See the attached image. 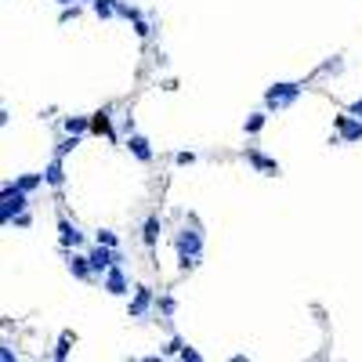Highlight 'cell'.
<instances>
[{
	"label": "cell",
	"instance_id": "cell-11",
	"mask_svg": "<svg viewBox=\"0 0 362 362\" xmlns=\"http://www.w3.org/2000/svg\"><path fill=\"white\" fill-rule=\"evenodd\" d=\"M58 243H62V250H76V247H84V232L69 217H58Z\"/></svg>",
	"mask_w": 362,
	"mask_h": 362
},
{
	"label": "cell",
	"instance_id": "cell-18",
	"mask_svg": "<svg viewBox=\"0 0 362 362\" xmlns=\"http://www.w3.org/2000/svg\"><path fill=\"white\" fill-rule=\"evenodd\" d=\"M15 185L25 189V192H36L40 185H47V178L44 174H22V178H15Z\"/></svg>",
	"mask_w": 362,
	"mask_h": 362
},
{
	"label": "cell",
	"instance_id": "cell-27",
	"mask_svg": "<svg viewBox=\"0 0 362 362\" xmlns=\"http://www.w3.org/2000/svg\"><path fill=\"white\" fill-rule=\"evenodd\" d=\"M11 225H15V228H29V225H33L29 210H22V214H19V217H15V221H11Z\"/></svg>",
	"mask_w": 362,
	"mask_h": 362
},
{
	"label": "cell",
	"instance_id": "cell-23",
	"mask_svg": "<svg viewBox=\"0 0 362 362\" xmlns=\"http://www.w3.org/2000/svg\"><path fill=\"white\" fill-rule=\"evenodd\" d=\"M319 73H333V76H337V73H344V62H341L337 55H333V58L326 62V66H319Z\"/></svg>",
	"mask_w": 362,
	"mask_h": 362
},
{
	"label": "cell",
	"instance_id": "cell-30",
	"mask_svg": "<svg viewBox=\"0 0 362 362\" xmlns=\"http://www.w3.org/2000/svg\"><path fill=\"white\" fill-rule=\"evenodd\" d=\"M55 4H62V8H69V4H76V0H55Z\"/></svg>",
	"mask_w": 362,
	"mask_h": 362
},
{
	"label": "cell",
	"instance_id": "cell-17",
	"mask_svg": "<svg viewBox=\"0 0 362 362\" xmlns=\"http://www.w3.org/2000/svg\"><path fill=\"white\" fill-rule=\"evenodd\" d=\"M265 123H268V112H250L247 123H243V131H247V134H261Z\"/></svg>",
	"mask_w": 362,
	"mask_h": 362
},
{
	"label": "cell",
	"instance_id": "cell-29",
	"mask_svg": "<svg viewBox=\"0 0 362 362\" xmlns=\"http://www.w3.org/2000/svg\"><path fill=\"white\" fill-rule=\"evenodd\" d=\"M348 112H355V116H362V98H355L352 106H348Z\"/></svg>",
	"mask_w": 362,
	"mask_h": 362
},
{
	"label": "cell",
	"instance_id": "cell-20",
	"mask_svg": "<svg viewBox=\"0 0 362 362\" xmlns=\"http://www.w3.org/2000/svg\"><path fill=\"white\" fill-rule=\"evenodd\" d=\"M69 348H73V333H62L58 344H55V359L66 362V359H69Z\"/></svg>",
	"mask_w": 362,
	"mask_h": 362
},
{
	"label": "cell",
	"instance_id": "cell-21",
	"mask_svg": "<svg viewBox=\"0 0 362 362\" xmlns=\"http://www.w3.org/2000/svg\"><path fill=\"white\" fill-rule=\"evenodd\" d=\"M95 243H106V247H120V236L112 228H98L95 232Z\"/></svg>",
	"mask_w": 362,
	"mask_h": 362
},
{
	"label": "cell",
	"instance_id": "cell-8",
	"mask_svg": "<svg viewBox=\"0 0 362 362\" xmlns=\"http://www.w3.org/2000/svg\"><path fill=\"white\" fill-rule=\"evenodd\" d=\"M66 268L73 272V279H84V282H90V279H98V272H95V265H90V257H87V254H76V250H66Z\"/></svg>",
	"mask_w": 362,
	"mask_h": 362
},
{
	"label": "cell",
	"instance_id": "cell-12",
	"mask_svg": "<svg viewBox=\"0 0 362 362\" xmlns=\"http://www.w3.org/2000/svg\"><path fill=\"white\" fill-rule=\"evenodd\" d=\"M160 232H163V221H160V214H152V217H145V225H141V243L152 250L160 243Z\"/></svg>",
	"mask_w": 362,
	"mask_h": 362
},
{
	"label": "cell",
	"instance_id": "cell-24",
	"mask_svg": "<svg viewBox=\"0 0 362 362\" xmlns=\"http://www.w3.org/2000/svg\"><path fill=\"white\" fill-rule=\"evenodd\" d=\"M181 348H185V341L171 337V341H167V348H163V355H181Z\"/></svg>",
	"mask_w": 362,
	"mask_h": 362
},
{
	"label": "cell",
	"instance_id": "cell-2",
	"mask_svg": "<svg viewBox=\"0 0 362 362\" xmlns=\"http://www.w3.org/2000/svg\"><path fill=\"white\" fill-rule=\"evenodd\" d=\"M301 95H304V84H297V80L272 84V87L265 90V109H268V112H282V109H290Z\"/></svg>",
	"mask_w": 362,
	"mask_h": 362
},
{
	"label": "cell",
	"instance_id": "cell-1",
	"mask_svg": "<svg viewBox=\"0 0 362 362\" xmlns=\"http://www.w3.org/2000/svg\"><path fill=\"white\" fill-rule=\"evenodd\" d=\"M174 247H178V268L181 272L200 268V261H203V228L196 221H185V228H181L178 239H174Z\"/></svg>",
	"mask_w": 362,
	"mask_h": 362
},
{
	"label": "cell",
	"instance_id": "cell-10",
	"mask_svg": "<svg viewBox=\"0 0 362 362\" xmlns=\"http://www.w3.org/2000/svg\"><path fill=\"white\" fill-rule=\"evenodd\" d=\"M116 250H120V247H106V243H95V250L87 254V257H90V265H95V272H98V279L116 265Z\"/></svg>",
	"mask_w": 362,
	"mask_h": 362
},
{
	"label": "cell",
	"instance_id": "cell-9",
	"mask_svg": "<svg viewBox=\"0 0 362 362\" xmlns=\"http://www.w3.org/2000/svg\"><path fill=\"white\" fill-rule=\"evenodd\" d=\"M152 304H156V293H152L149 287H138L134 290V297H131V308H127V315H131V319H145L149 312H152Z\"/></svg>",
	"mask_w": 362,
	"mask_h": 362
},
{
	"label": "cell",
	"instance_id": "cell-7",
	"mask_svg": "<svg viewBox=\"0 0 362 362\" xmlns=\"http://www.w3.org/2000/svg\"><path fill=\"white\" fill-rule=\"evenodd\" d=\"M123 149L131 152V156H134L138 163H152V160H156V152H152V141H149L145 134H138V131H131V134H127Z\"/></svg>",
	"mask_w": 362,
	"mask_h": 362
},
{
	"label": "cell",
	"instance_id": "cell-26",
	"mask_svg": "<svg viewBox=\"0 0 362 362\" xmlns=\"http://www.w3.org/2000/svg\"><path fill=\"white\" fill-rule=\"evenodd\" d=\"M178 359H185V362H200L203 355L196 352V348H189V344H185V348H181V355H178Z\"/></svg>",
	"mask_w": 362,
	"mask_h": 362
},
{
	"label": "cell",
	"instance_id": "cell-4",
	"mask_svg": "<svg viewBox=\"0 0 362 362\" xmlns=\"http://www.w3.org/2000/svg\"><path fill=\"white\" fill-rule=\"evenodd\" d=\"M101 290L112 293V297H127V293H131V279H127L123 265H112L106 276H101Z\"/></svg>",
	"mask_w": 362,
	"mask_h": 362
},
{
	"label": "cell",
	"instance_id": "cell-3",
	"mask_svg": "<svg viewBox=\"0 0 362 362\" xmlns=\"http://www.w3.org/2000/svg\"><path fill=\"white\" fill-rule=\"evenodd\" d=\"M25 206H29V192L19 189L15 181H8V185L0 189V221L11 225V221H15V217L25 210Z\"/></svg>",
	"mask_w": 362,
	"mask_h": 362
},
{
	"label": "cell",
	"instance_id": "cell-15",
	"mask_svg": "<svg viewBox=\"0 0 362 362\" xmlns=\"http://www.w3.org/2000/svg\"><path fill=\"white\" fill-rule=\"evenodd\" d=\"M62 131L66 134H87L90 131V116H66V120H62Z\"/></svg>",
	"mask_w": 362,
	"mask_h": 362
},
{
	"label": "cell",
	"instance_id": "cell-13",
	"mask_svg": "<svg viewBox=\"0 0 362 362\" xmlns=\"http://www.w3.org/2000/svg\"><path fill=\"white\" fill-rule=\"evenodd\" d=\"M44 178L51 189H62L66 185V167H62V156H51V163L44 167Z\"/></svg>",
	"mask_w": 362,
	"mask_h": 362
},
{
	"label": "cell",
	"instance_id": "cell-19",
	"mask_svg": "<svg viewBox=\"0 0 362 362\" xmlns=\"http://www.w3.org/2000/svg\"><path fill=\"white\" fill-rule=\"evenodd\" d=\"M80 138H84V134H66V138H62L58 145H55V156H62V160H66L69 152H73L76 145H80Z\"/></svg>",
	"mask_w": 362,
	"mask_h": 362
},
{
	"label": "cell",
	"instance_id": "cell-16",
	"mask_svg": "<svg viewBox=\"0 0 362 362\" xmlns=\"http://www.w3.org/2000/svg\"><path fill=\"white\" fill-rule=\"evenodd\" d=\"M90 11L106 22V19H116V0H90Z\"/></svg>",
	"mask_w": 362,
	"mask_h": 362
},
{
	"label": "cell",
	"instance_id": "cell-25",
	"mask_svg": "<svg viewBox=\"0 0 362 362\" xmlns=\"http://www.w3.org/2000/svg\"><path fill=\"white\" fill-rule=\"evenodd\" d=\"M174 163H178V167H192V163H196V152H178Z\"/></svg>",
	"mask_w": 362,
	"mask_h": 362
},
{
	"label": "cell",
	"instance_id": "cell-5",
	"mask_svg": "<svg viewBox=\"0 0 362 362\" xmlns=\"http://www.w3.org/2000/svg\"><path fill=\"white\" fill-rule=\"evenodd\" d=\"M337 141L341 145H355V141H362V116H355V112L337 116Z\"/></svg>",
	"mask_w": 362,
	"mask_h": 362
},
{
	"label": "cell",
	"instance_id": "cell-28",
	"mask_svg": "<svg viewBox=\"0 0 362 362\" xmlns=\"http://www.w3.org/2000/svg\"><path fill=\"white\" fill-rule=\"evenodd\" d=\"M76 15H80V8H76V4H69V8H62V22H73Z\"/></svg>",
	"mask_w": 362,
	"mask_h": 362
},
{
	"label": "cell",
	"instance_id": "cell-22",
	"mask_svg": "<svg viewBox=\"0 0 362 362\" xmlns=\"http://www.w3.org/2000/svg\"><path fill=\"white\" fill-rule=\"evenodd\" d=\"M160 312H163V319H167V322H171V319H174V312H178V301H174V297H163V301H160Z\"/></svg>",
	"mask_w": 362,
	"mask_h": 362
},
{
	"label": "cell",
	"instance_id": "cell-14",
	"mask_svg": "<svg viewBox=\"0 0 362 362\" xmlns=\"http://www.w3.org/2000/svg\"><path fill=\"white\" fill-rule=\"evenodd\" d=\"M90 131H95V134H106V138L116 141V131H112V123H109V109L90 112Z\"/></svg>",
	"mask_w": 362,
	"mask_h": 362
},
{
	"label": "cell",
	"instance_id": "cell-6",
	"mask_svg": "<svg viewBox=\"0 0 362 362\" xmlns=\"http://www.w3.org/2000/svg\"><path fill=\"white\" fill-rule=\"evenodd\" d=\"M243 160H247L257 174H265V178H279L282 174V167H279V160H272V156H265L261 149H247L243 152Z\"/></svg>",
	"mask_w": 362,
	"mask_h": 362
}]
</instances>
